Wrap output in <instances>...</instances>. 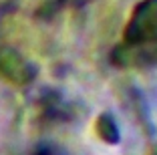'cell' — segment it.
<instances>
[{
    "instance_id": "1",
    "label": "cell",
    "mask_w": 157,
    "mask_h": 155,
    "mask_svg": "<svg viewBox=\"0 0 157 155\" xmlns=\"http://www.w3.org/2000/svg\"><path fill=\"white\" fill-rule=\"evenodd\" d=\"M117 67H149L157 63V0H143L129 18L125 41L111 52Z\"/></svg>"
}]
</instances>
